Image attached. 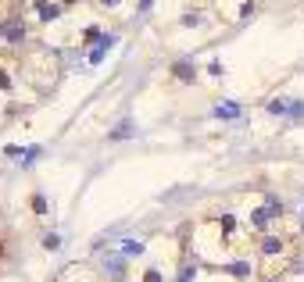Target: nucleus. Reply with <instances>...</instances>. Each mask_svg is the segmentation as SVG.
Listing matches in <instances>:
<instances>
[{
    "label": "nucleus",
    "instance_id": "obj_3",
    "mask_svg": "<svg viewBox=\"0 0 304 282\" xmlns=\"http://www.w3.org/2000/svg\"><path fill=\"white\" fill-rule=\"evenodd\" d=\"M104 4H118V0H104Z\"/></svg>",
    "mask_w": 304,
    "mask_h": 282
},
{
    "label": "nucleus",
    "instance_id": "obj_2",
    "mask_svg": "<svg viewBox=\"0 0 304 282\" xmlns=\"http://www.w3.org/2000/svg\"><path fill=\"white\" fill-rule=\"evenodd\" d=\"M122 250H126V254H140L143 247H140V243H122Z\"/></svg>",
    "mask_w": 304,
    "mask_h": 282
},
{
    "label": "nucleus",
    "instance_id": "obj_1",
    "mask_svg": "<svg viewBox=\"0 0 304 282\" xmlns=\"http://www.w3.org/2000/svg\"><path fill=\"white\" fill-rule=\"evenodd\" d=\"M215 114H218V118H236V114H240V107H236V104H218V107H215Z\"/></svg>",
    "mask_w": 304,
    "mask_h": 282
}]
</instances>
